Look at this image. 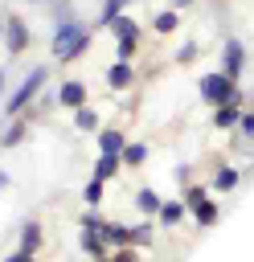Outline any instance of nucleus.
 I'll return each instance as SVG.
<instances>
[{"mask_svg": "<svg viewBox=\"0 0 254 262\" xmlns=\"http://www.w3.org/2000/svg\"><path fill=\"white\" fill-rule=\"evenodd\" d=\"M197 90L209 106H225V102H242V90H238V78H229L225 70L217 74H201L197 78Z\"/></svg>", "mask_w": 254, "mask_h": 262, "instance_id": "obj_1", "label": "nucleus"}, {"mask_svg": "<svg viewBox=\"0 0 254 262\" xmlns=\"http://www.w3.org/2000/svg\"><path fill=\"white\" fill-rule=\"evenodd\" d=\"M45 78H49V66H33V74H25V82L12 90V98L4 102V115L8 119H16V115H25L29 106H33V98L41 94V86H45Z\"/></svg>", "mask_w": 254, "mask_h": 262, "instance_id": "obj_2", "label": "nucleus"}, {"mask_svg": "<svg viewBox=\"0 0 254 262\" xmlns=\"http://www.w3.org/2000/svg\"><path fill=\"white\" fill-rule=\"evenodd\" d=\"M82 33H86V25H78L74 16H70V20H57V33H53V41H49L53 57L61 61V53H66V49H70V45H74V41H78Z\"/></svg>", "mask_w": 254, "mask_h": 262, "instance_id": "obj_3", "label": "nucleus"}, {"mask_svg": "<svg viewBox=\"0 0 254 262\" xmlns=\"http://www.w3.org/2000/svg\"><path fill=\"white\" fill-rule=\"evenodd\" d=\"M221 70H225L229 78H242V70H246V45H242L238 37H229V41L221 45Z\"/></svg>", "mask_w": 254, "mask_h": 262, "instance_id": "obj_4", "label": "nucleus"}, {"mask_svg": "<svg viewBox=\"0 0 254 262\" xmlns=\"http://www.w3.org/2000/svg\"><path fill=\"white\" fill-rule=\"evenodd\" d=\"M4 41H8V53H25L29 41H33V33L25 29L20 16H4Z\"/></svg>", "mask_w": 254, "mask_h": 262, "instance_id": "obj_5", "label": "nucleus"}, {"mask_svg": "<svg viewBox=\"0 0 254 262\" xmlns=\"http://www.w3.org/2000/svg\"><path fill=\"white\" fill-rule=\"evenodd\" d=\"M57 102H61L66 111H78V106H86V86H82L78 78L61 82V86H57Z\"/></svg>", "mask_w": 254, "mask_h": 262, "instance_id": "obj_6", "label": "nucleus"}, {"mask_svg": "<svg viewBox=\"0 0 254 262\" xmlns=\"http://www.w3.org/2000/svg\"><path fill=\"white\" fill-rule=\"evenodd\" d=\"M242 102H225V106H213V127L217 131H234L238 123H242Z\"/></svg>", "mask_w": 254, "mask_h": 262, "instance_id": "obj_7", "label": "nucleus"}, {"mask_svg": "<svg viewBox=\"0 0 254 262\" xmlns=\"http://www.w3.org/2000/svg\"><path fill=\"white\" fill-rule=\"evenodd\" d=\"M131 82H135V66H131V61H119V57H115V66L107 70V86H111V90H127Z\"/></svg>", "mask_w": 254, "mask_h": 262, "instance_id": "obj_8", "label": "nucleus"}, {"mask_svg": "<svg viewBox=\"0 0 254 262\" xmlns=\"http://www.w3.org/2000/svg\"><path fill=\"white\" fill-rule=\"evenodd\" d=\"M78 242H82V250L98 262V258H107V237L98 233V229H90V225H82V233H78Z\"/></svg>", "mask_w": 254, "mask_h": 262, "instance_id": "obj_9", "label": "nucleus"}, {"mask_svg": "<svg viewBox=\"0 0 254 262\" xmlns=\"http://www.w3.org/2000/svg\"><path fill=\"white\" fill-rule=\"evenodd\" d=\"M119 164H123V156H119V151H98V160H94V176L111 180V176L119 172Z\"/></svg>", "mask_w": 254, "mask_h": 262, "instance_id": "obj_10", "label": "nucleus"}, {"mask_svg": "<svg viewBox=\"0 0 254 262\" xmlns=\"http://www.w3.org/2000/svg\"><path fill=\"white\" fill-rule=\"evenodd\" d=\"M102 237H107V246H131V225L107 221V225H102Z\"/></svg>", "mask_w": 254, "mask_h": 262, "instance_id": "obj_11", "label": "nucleus"}, {"mask_svg": "<svg viewBox=\"0 0 254 262\" xmlns=\"http://www.w3.org/2000/svg\"><path fill=\"white\" fill-rule=\"evenodd\" d=\"M127 4H131V0H102V8H98V25H102V29H111V25L123 16V8H127Z\"/></svg>", "mask_w": 254, "mask_h": 262, "instance_id": "obj_12", "label": "nucleus"}, {"mask_svg": "<svg viewBox=\"0 0 254 262\" xmlns=\"http://www.w3.org/2000/svg\"><path fill=\"white\" fill-rule=\"evenodd\" d=\"M20 250H29V254L41 250V225H37V221H25V225H20Z\"/></svg>", "mask_w": 254, "mask_h": 262, "instance_id": "obj_13", "label": "nucleus"}, {"mask_svg": "<svg viewBox=\"0 0 254 262\" xmlns=\"http://www.w3.org/2000/svg\"><path fill=\"white\" fill-rule=\"evenodd\" d=\"M188 213L197 217V225H213V221H217V205H213L209 196H201V201H197V205H193Z\"/></svg>", "mask_w": 254, "mask_h": 262, "instance_id": "obj_14", "label": "nucleus"}, {"mask_svg": "<svg viewBox=\"0 0 254 262\" xmlns=\"http://www.w3.org/2000/svg\"><path fill=\"white\" fill-rule=\"evenodd\" d=\"M123 147H127L123 131H98V151H119L123 156Z\"/></svg>", "mask_w": 254, "mask_h": 262, "instance_id": "obj_15", "label": "nucleus"}, {"mask_svg": "<svg viewBox=\"0 0 254 262\" xmlns=\"http://www.w3.org/2000/svg\"><path fill=\"white\" fill-rule=\"evenodd\" d=\"M213 188L217 192H234L238 188V168H217L213 172Z\"/></svg>", "mask_w": 254, "mask_h": 262, "instance_id": "obj_16", "label": "nucleus"}, {"mask_svg": "<svg viewBox=\"0 0 254 262\" xmlns=\"http://www.w3.org/2000/svg\"><path fill=\"white\" fill-rule=\"evenodd\" d=\"M25 135H29V123H25V119H16V123H12V127L0 135V147H16Z\"/></svg>", "mask_w": 254, "mask_h": 262, "instance_id": "obj_17", "label": "nucleus"}, {"mask_svg": "<svg viewBox=\"0 0 254 262\" xmlns=\"http://www.w3.org/2000/svg\"><path fill=\"white\" fill-rule=\"evenodd\" d=\"M184 209H188V205H180V201H164V205H160V213H156V217H160V221H164V225H176V221H180V217H184Z\"/></svg>", "mask_w": 254, "mask_h": 262, "instance_id": "obj_18", "label": "nucleus"}, {"mask_svg": "<svg viewBox=\"0 0 254 262\" xmlns=\"http://www.w3.org/2000/svg\"><path fill=\"white\" fill-rule=\"evenodd\" d=\"M74 127H78V131H94V127H98V111L78 106V111H74Z\"/></svg>", "mask_w": 254, "mask_h": 262, "instance_id": "obj_19", "label": "nucleus"}, {"mask_svg": "<svg viewBox=\"0 0 254 262\" xmlns=\"http://www.w3.org/2000/svg\"><path fill=\"white\" fill-rule=\"evenodd\" d=\"M82 201L94 209V205H102V176H90L86 180V188H82Z\"/></svg>", "mask_w": 254, "mask_h": 262, "instance_id": "obj_20", "label": "nucleus"}, {"mask_svg": "<svg viewBox=\"0 0 254 262\" xmlns=\"http://www.w3.org/2000/svg\"><path fill=\"white\" fill-rule=\"evenodd\" d=\"M143 160H147V147H143V143H127V147H123V164H127V168H139Z\"/></svg>", "mask_w": 254, "mask_h": 262, "instance_id": "obj_21", "label": "nucleus"}, {"mask_svg": "<svg viewBox=\"0 0 254 262\" xmlns=\"http://www.w3.org/2000/svg\"><path fill=\"white\" fill-rule=\"evenodd\" d=\"M135 205H139L143 213H160V205H164V201H160L152 188H139V192H135Z\"/></svg>", "mask_w": 254, "mask_h": 262, "instance_id": "obj_22", "label": "nucleus"}, {"mask_svg": "<svg viewBox=\"0 0 254 262\" xmlns=\"http://www.w3.org/2000/svg\"><path fill=\"white\" fill-rule=\"evenodd\" d=\"M135 45H139V37H119V41H115V57H119V61H131V57H135Z\"/></svg>", "mask_w": 254, "mask_h": 262, "instance_id": "obj_23", "label": "nucleus"}, {"mask_svg": "<svg viewBox=\"0 0 254 262\" xmlns=\"http://www.w3.org/2000/svg\"><path fill=\"white\" fill-rule=\"evenodd\" d=\"M111 29H115V41H119V37H139V25H135L131 16H119Z\"/></svg>", "mask_w": 254, "mask_h": 262, "instance_id": "obj_24", "label": "nucleus"}, {"mask_svg": "<svg viewBox=\"0 0 254 262\" xmlns=\"http://www.w3.org/2000/svg\"><path fill=\"white\" fill-rule=\"evenodd\" d=\"M152 25H156V33H176V25H180V16H176V12H160V16L152 20Z\"/></svg>", "mask_w": 254, "mask_h": 262, "instance_id": "obj_25", "label": "nucleus"}, {"mask_svg": "<svg viewBox=\"0 0 254 262\" xmlns=\"http://www.w3.org/2000/svg\"><path fill=\"white\" fill-rule=\"evenodd\" d=\"M86 45H90V33H82V37H78V41H74V45L61 53V61H74V57H82V53H86Z\"/></svg>", "mask_w": 254, "mask_h": 262, "instance_id": "obj_26", "label": "nucleus"}, {"mask_svg": "<svg viewBox=\"0 0 254 262\" xmlns=\"http://www.w3.org/2000/svg\"><path fill=\"white\" fill-rule=\"evenodd\" d=\"M131 242L147 246V242H152V225H147V221H143V225H135V229H131Z\"/></svg>", "mask_w": 254, "mask_h": 262, "instance_id": "obj_27", "label": "nucleus"}, {"mask_svg": "<svg viewBox=\"0 0 254 262\" xmlns=\"http://www.w3.org/2000/svg\"><path fill=\"white\" fill-rule=\"evenodd\" d=\"M98 262H139V258H135V250L119 246V254H111V258H98Z\"/></svg>", "mask_w": 254, "mask_h": 262, "instance_id": "obj_28", "label": "nucleus"}, {"mask_svg": "<svg viewBox=\"0 0 254 262\" xmlns=\"http://www.w3.org/2000/svg\"><path fill=\"white\" fill-rule=\"evenodd\" d=\"M193 57H197V45H193V41H188V45H180V49H176V61H193Z\"/></svg>", "mask_w": 254, "mask_h": 262, "instance_id": "obj_29", "label": "nucleus"}, {"mask_svg": "<svg viewBox=\"0 0 254 262\" xmlns=\"http://www.w3.org/2000/svg\"><path fill=\"white\" fill-rule=\"evenodd\" d=\"M238 127H242V135H250V139H254V111H246V115H242V123H238Z\"/></svg>", "mask_w": 254, "mask_h": 262, "instance_id": "obj_30", "label": "nucleus"}, {"mask_svg": "<svg viewBox=\"0 0 254 262\" xmlns=\"http://www.w3.org/2000/svg\"><path fill=\"white\" fill-rule=\"evenodd\" d=\"M201 196H205V188H184V205H188V209H193Z\"/></svg>", "mask_w": 254, "mask_h": 262, "instance_id": "obj_31", "label": "nucleus"}, {"mask_svg": "<svg viewBox=\"0 0 254 262\" xmlns=\"http://www.w3.org/2000/svg\"><path fill=\"white\" fill-rule=\"evenodd\" d=\"M4 262H37V258H33V254H29V250H16V254H8V258H4Z\"/></svg>", "mask_w": 254, "mask_h": 262, "instance_id": "obj_32", "label": "nucleus"}, {"mask_svg": "<svg viewBox=\"0 0 254 262\" xmlns=\"http://www.w3.org/2000/svg\"><path fill=\"white\" fill-rule=\"evenodd\" d=\"M188 4H197V0H176V8H188Z\"/></svg>", "mask_w": 254, "mask_h": 262, "instance_id": "obj_33", "label": "nucleus"}, {"mask_svg": "<svg viewBox=\"0 0 254 262\" xmlns=\"http://www.w3.org/2000/svg\"><path fill=\"white\" fill-rule=\"evenodd\" d=\"M0 188H8V172H0Z\"/></svg>", "mask_w": 254, "mask_h": 262, "instance_id": "obj_34", "label": "nucleus"}, {"mask_svg": "<svg viewBox=\"0 0 254 262\" xmlns=\"http://www.w3.org/2000/svg\"><path fill=\"white\" fill-rule=\"evenodd\" d=\"M0 94H4V70H0Z\"/></svg>", "mask_w": 254, "mask_h": 262, "instance_id": "obj_35", "label": "nucleus"}]
</instances>
